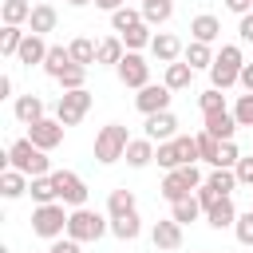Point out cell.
<instances>
[{
    "instance_id": "1",
    "label": "cell",
    "mask_w": 253,
    "mask_h": 253,
    "mask_svg": "<svg viewBox=\"0 0 253 253\" xmlns=\"http://www.w3.org/2000/svg\"><path fill=\"white\" fill-rule=\"evenodd\" d=\"M8 166L20 170V174H28V178H43V174H51V158H47V150H40L32 138H16V142L8 146Z\"/></svg>"
},
{
    "instance_id": "2",
    "label": "cell",
    "mask_w": 253,
    "mask_h": 253,
    "mask_svg": "<svg viewBox=\"0 0 253 253\" xmlns=\"http://www.w3.org/2000/svg\"><path fill=\"white\" fill-rule=\"evenodd\" d=\"M154 158H158V166H162L166 174H170V170H182V166H194V162H198V138L178 134V138H170V142H158Z\"/></svg>"
},
{
    "instance_id": "3",
    "label": "cell",
    "mask_w": 253,
    "mask_h": 253,
    "mask_svg": "<svg viewBox=\"0 0 253 253\" xmlns=\"http://www.w3.org/2000/svg\"><path fill=\"white\" fill-rule=\"evenodd\" d=\"M241 67H245V59H241V47H237V43H225V47L217 51L213 67H210V79H213V87H217V91H229L233 83H241Z\"/></svg>"
},
{
    "instance_id": "4",
    "label": "cell",
    "mask_w": 253,
    "mask_h": 253,
    "mask_svg": "<svg viewBox=\"0 0 253 253\" xmlns=\"http://www.w3.org/2000/svg\"><path fill=\"white\" fill-rule=\"evenodd\" d=\"M126 146H130V134H126L123 123H107V126L95 134V158H99L103 166L119 162V158L126 154Z\"/></svg>"
},
{
    "instance_id": "5",
    "label": "cell",
    "mask_w": 253,
    "mask_h": 253,
    "mask_svg": "<svg viewBox=\"0 0 253 253\" xmlns=\"http://www.w3.org/2000/svg\"><path fill=\"white\" fill-rule=\"evenodd\" d=\"M71 213H63V202H51V206H36L32 210V233L47 237V241H59L63 229H67Z\"/></svg>"
},
{
    "instance_id": "6",
    "label": "cell",
    "mask_w": 253,
    "mask_h": 253,
    "mask_svg": "<svg viewBox=\"0 0 253 253\" xmlns=\"http://www.w3.org/2000/svg\"><path fill=\"white\" fill-rule=\"evenodd\" d=\"M202 182H206V178H202L198 166H182V170H170V174L162 178V190H158V194L174 206V202H182V198H194L190 190H198Z\"/></svg>"
},
{
    "instance_id": "7",
    "label": "cell",
    "mask_w": 253,
    "mask_h": 253,
    "mask_svg": "<svg viewBox=\"0 0 253 253\" xmlns=\"http://www.w3.org/2000/svg\"><path fill=\"white\" fill-rule=\"evenodd\" d=\"M103 233H107V221H103L95 210H87V206H83V210H75V213H71V221H67V237H71V241H79V245H83V241H99Z\"/></svg>"
},
{
    "instance_id": "8",
    "label": "cell",
    "mask_w": 253,
    "mask_h": 253,
    "mask_svg": "<svg viewBox=\"0 0 253 253\" xmlns=\"http://www.w3.org/2000/svg\"><path fill=\"white\" fill-rule=\"evenodd\" d=\"M87 111H91V91H87V87H83V91H63L59 103H55V119H59L63 126H75Z\"/></svg>"
},
{
    "instance_id": "9",
    "label": "cell",
    "mask_w": 253,
    "mask_h": 253,
    "mask_svg": "<svg viewBox=\"0 0 253 253\" xmlns=\"http://www.w3.org/2000/svg\"><path fill=\"white\" fill-rule=\"evenodd\" d=\"M51 182H55L59 202H67V206H75V210H83V206H87V182H83L79 174H71V170H55V174H51Z\"/></svg>"
},
{
    "instance_id": "10",
    "label": "cell",
    "mask_w": 253,
    "mask_h": 253,
    "mask_svg": "<svg viewBox=\"0 0 253 253\" xmlns=\"http://www.w3.org/2000/svg\"><path fill=\"white\" fill-rule=\"evenodd\" d=\"M115 71H119V83H123V87L142 91V87L150 83V63H146L138 51H126V55H123V63H119Z\"/></svg>"
},
{
    "instance_id": "11",
    "label": "cell",
    "mask_w": 253,
    "mask_h": 253,
    "mask_svg": "<svg viewBox=\"0 0 253 253\" xmlns=\"http://www.w3.org/2000/svg\"><path fill=\"white\" fill-rule=\"evenodd\" d=\"M134 107L142 115H158V111H170V87L166 83H146L138 95H134Z\"/></svg>"
},
{
    "instance_id": "12",
    "label": "cell",
    "mask_w": 253,
    "mask_h": 253,
    "mask_svg": "<svg viewBox=\"0 0 253 253\" xmlns=\"http://www.w3.org/2000/svg\"><path fill=\"white\" fill-rule=\"evenodd\" d=\"M63 130H67V126H63L59 119H40V123L28 126V138H32L40 150H55V146L63 142Z\"/></svg>"
},
{
    "instance_id": "13",
    "label": "cell",
    "mask_w": 253,
    "mask_h": 253,
    "mask_svg": "<svg viewBox=\"0 0 253 253\" xmlns=\"http://www.w3.org/2000/svg\"><path fill=\"white\" fill-rule=\"evenodd\" d=\"M150 241H154V249H162V253H174V249H182V225H178L174 217H166V221H154V229H150Z\"/></svg>"
},
{
    "instance_id": "14",
    "label": "cell",
    "mask_w": 253,
    "mask_h": 253,
    "mask_svg": "<svg viewBox=\"0 0 253 253\" xmlns=\"http://www.w3.org/2000/svg\"><path fill=\"white\" fill-rule=\"evenodd\" d=\"M146 138H150V142H170V138H178V119H174L170 111L146 115Z\"/></svg>"
},
{
    "instance_id": "15",
    "label": "cell",
    "mask_w": 253,
    "mask_h": 253,
    "mask_svg": "<svg viewBox=\"0 0 253 253\" xmlns=\"http://www.w3.org/2000/svg\"><path fill=\"white\" fill-rule=\"evenodd\" d=\"M150 51H154V59H158V63H178V59L186 55L182 40H178V36H170V32H158V36H154V43H150Z\"/></svg>"
},
{
    "instance_id": "16",
    "label": "cell",
    "mask_w": 253,
    "mask_h": 253,
    "mask_svg": "<svg viewBox=\"0 0 253 253\" xmlns=\"http://www.w3.org/2000/svg\"><path fill=\"white\" fill-rule=\"evenodd\" d=\"M47 51H51V47L43 43V36H32V32H28V36H24V43H20V55H16V59H20L24 67H36V63H43V59H47Z\"/></svg>"
},
{
    "instance_id": "17",
    "label": "cell",
    "mask_w": 253,
    "mask_h": 253,
    "mask_svg": "<svg viewBox=\"0 0 253 253\" xmlns=\"http://www.w3.org/2000/svg\"><path fill=\"white\" fill-rule=\"evenodd\" d=\"M190 36H194L198 43H213V40L221 36V24H217V16H210V12L194 16V20H190Z\"/></svg>"
},
{
    "instance_id": "18",
    "label": "cell",
    "mask_w": 253,
    "mask_h": 253,
    "mask_svg": "<svg viewBox=\"0 0 253 253\" xmlns=\"http://www.w3.org/2000/svg\"><path fill=\"white\" fill-rule=\"evenodd\" d=\"M206 130L217 138V142H233V130H237V119L229 111H217V115H206Z\"/></svg>"
},
{
    "instance_id": "19",
    "label": "cell",
    "mask_w": 253,
    "mask_h": 253,
    "mask_svg": "<svg viewBox=\"0 0 253 253\" xmlns=\"http://www.w3.org/2000/svg\"><path fill=\"white\" fill-rule=\"evenodd\" d=\"M206 221L213 229H225V225H237V210H233V198H217L210 210H206Z\"/></svg>"
},
{
    "instance_id": "20",
    "label": "cell",
    "mask_w": 253,
    "mask_h": 253,
    "mask_svg": "<svg viewBox=\"0 0 253 253\" xmlns=\"http://www.w3.org/2000/svg\"><path fill=\"white\" fill-rule=\"evenodd\" d=\"M55 20H59V12H55L51 4H36L28 28H32V36H47V32H55Z\"/></svg>"
},
{
    "instance_id": "21",
    "label": "cell",
    "mask_w": 253,
    "mask_h": 253,
    "mask_svg": "<svg viewBox=\"0 0 253 253\" xmlns=\"http://www.w3.org/2000/svg\"><path fill=\"white\" fill-rule=\"evenodd\" d=\"M16 119H20L24 126L47 119V115H43V99H40V95H20V99H16Z\"/></svg>"
},
{
    "instance_id": "22",
    "label": "cell",
    "mask_w": 253,
    "mask_h": 253,
    "mask_svg": "<svg viewBox=\"0 0 253 253\" xmlns=\"http://www.w3.org/2000/svg\"><path fill=\"white\" fill-rule=\"evenodd\" d=\"M126 166H134V170H142L146 162H154V142L142 134V138H130V146H126Z\"/></svg>"
},
{
    "instance_id": "23",
    "label": "cell",
    "mask_w": 253,
    "mask_h": 253,
    "mask_svg": "<svg viewBox=\"0 0 253 253\" xmlns=\"http://www.w3.org/2000/svg\"><path fill=\"white\" fill-rule=\"evenodd\" d=\"M67 51H71V59H75L79 67H91V63L99 59V43H95V40H87V36L71 40V43H67Z\"/></svg>"
},
{
    "instance_id": "24",
    "label": "cell",
    "mask_w": 253,
    "mask_h": 253,
    "mask_svg": "<svg viewBox=\"0 0 253 253\" xmlns=\"http://www.w3.org/2000/svg\"><path fill=\"white\" fill-rule=\"evenodd\" d=\"M123 55H126L123 36H107V40H99V59H95V63H111V67H119Z\"/></svg>"
},
{
    "instance_id": "25",
    "label": "cell",
    "mask_w": 253,
    "mask_h": 253,
    "mask_svg": "<svg viewBox=\"0 0 253 253\" xmlns=\"http://www.w3.org/2000/svg\"><path fill=\"white\" fill-rule=\"evenodd\" d=\"M107 213H111V221H115V217H126V213H134V194H130L126 186L111 190V198H107Z\"/></svg>"
},
{
    "instance_id": "26",
    "label": "cell",
    "mask_w": 253,
    "mask_h": 253,
    "mask_svg": "<svg viewBox=\"0 0 253 253\" xmlns=\"http://www.w3.org/2000/svg\"><path fill=\"white\" fill-rule=\"evenodd\" d=\"M170 16H174V0H142V20H146L150 28L166 24Z\"/></svg>"
},
{
    "instance_id": "27",
    "label": "cell",
    "mask_w": 253,
    "mask_h": 253,
    "mask_svg": "<svg viewBox=\"0 0 253 253\" xmlns=\"http://www.w3.org/2000/svg\"><path fill=\"white\" fill-rule=\"evenodd\" d=\"M4 28H20V24H28L32 20V4L28 0H4Z\"/></svg>"
},
{
    "instance_id": "28",
    "label": "cell",
    "mask_w": 253,
    "mask_h": 253,
    "mask_svg": "<svg viewBox=\"0 0 253 253\" xmlns=\"http://www.w3.org/2000/svg\"><path fill=\"white\" fill-rule=\"evenodd\" d=\"M190 79H194V67H190V63H166V79H162V83H166L170 91H186Z\"/></svg>"
},
{
    "instance_id": "29",
    "label": "cell",
    "mask_w": 253,
    "mask_h": 253,
    "mask_svg": "<svg viewBox=\"0 0 253 253\" xmlns=\"http://www.w3.org/2000/svg\"><path fill=\"white\" fill-rule=\"evenodd\" d=\"M24 190H28V174H20V170H12V166L0 170V194H4V198H20Z\"/></svg>"
},
{
    "instance_id": "30",
    "label": "cell",
    "mask_w": 253,
    "mask_h": 253,
    "mask_svg": "<svg viewBox=\"0 0 253 253\" xmlns=\"http://www.w3.org/2000/svg\"><path fill=\"white\" fill-rule=\"evenodd\" d=\"M213 59H217V55L210 51V43H198V40L186 43V63H190L194 71H198V67H213Z\"/></svg>"
},
{
    "instance_id": "31",
    "label": "cell",
    "mask_w": 253,
    "mask_h": 253,
    "mask_svg": "<svg viewBox=\"0 0 253 253\" xmlns=\"http://www.w3.org/2000/svg\"><path fill=\"white\" fill-rule=\"evenodd\" d=\"M71 63H75V59H71V51H67V47H51V51H47V59H43V71H47L51 79H59Z\"/></svg>"
},
{
    "instance_id": "32",
    "label": "cell",
    "mask_w": 253,
    "mask_h": 253,
    "mask_svg": "<svg viewBox=\"0 0 253 253\" xmlns=\"http://www.w3.org/2000/svg\"><path fill=\"white\" fill-rule=\"evenodd\" d=\"M32 198H36V206H51V202H59V194H55V182H51V174H43V178H32Z\"/></svg>"
},
{
    "instance_id": "33",
    "label": "cell",
    "mask_w": 253,
    "mask_h": 253,
    "mask_svg": "<svg viewBox=\"0 0 253 253\" xmlns=\"http://www.w3.org/2000/svg\"><path fill=\"white\" fill-rule=\"evenodd\" d=\"M142 24V12H134V8H119V12H111V28L119 32V36H126L130 28H138Z\"/></svg>"
},
{
    "instance_id": "34",
    "label": "cell",
    "mask_w": 253,
    "mask_h": 253,
    "mask_svg": "<svg viewBox=\"0 0 253 253\" xmlns=\"http://www.w3.org/2000/svg\"><path fill=\"white\" fill-rule=\"evenodd\" d=\"M206 186H210L213 194L229 198V194H233V186H237V174H233V170H213V174L206 178Z\"/></svg>"
},
{
    "instance_id": "35",
    "label": "cell",
    "mask_w": 253,
    "mask_h": 253,
    "mask_svg": "<svg viewBox=\"0 0 253 253\" xmlns=\"http://www.w3.org/2000/svg\"><path fill=\"white\" fill-rule=\"evenodd\" d=\"M198 213H202V202L198 198H182V202H174V221L178 225H190V221H198Z\"/></svg>"
},
{
    "instance_id": "36",
    "label": "cell",
    "mask_w": 253,
    "mask_h": 253,
    "mask_svg": "<svg viewBox=\"0 0 253 253\" xmlns=\"http://www.w3.org/2000/svg\"><path fill=\"white\" fill-rule=\"evenodd\" d=\"M138 229H142V225H138V213H126V217H115V221H111V233H115L119 241H134Z\"/></svg>"
},
{
    "instance_id": "37",
    "label": "cell",
    "mask_w": 253,
    "mask_h": 253,
    "mask_svg": "<svg viewBox=\"0 0 253 253\" xmlns=\"http://www.w3.org/2000/svg\"><path fill=\"white\" fill-rule=\"evenodd\" d=\"M123 43H126V51H138V47H150V43H154V36H150V24L142 20L138 28H130V32L123 36Z\"/></svg>"
},
{
    "instance_id": "38",
    "label": "cell",
    "mask_w": 253,
    "mask_h": 253,
    "mask_svg": "<svg viewBox=\"0 0 253 253\" xmlns=\"http://www.w3.org/2000/svg\"><path fill=\"white\" fill-rule=\"evenodd\" d=\"M194 138H198V158L213 166V162H217V150H221V142H217L210 130H202V134H194Z\"/></svg>"
},
{
    "instance_id": "39",
    "label": "cell",
    "mask_w": 253,
    "mask_h": 253,
    "mask_svg": "<svg viewBox=\"0 0 253 253\" xmlns=\"http://www.w3.org/2000/svg\"><path fill=\"white\" fill-rule=\"evenodd\" d=\"M83 83H87V67H79V63H71V67L59 75V87H63V91H83Z\"/></svg>"
},
{
    "instance_id": "40",
    "label": "cell",
    "mask_w": 253,
    "mask_h": 253,
    "mask_svg": "<svg viewBox=\"0 0 253 253\" xmlns=\"http://www.w3.org/2000/svg\"><path fill=\"white\" fill-rule=\"evenodd\" d=\"M198 107H202V115H217V111H225V95L217 87H210V91L198 95Z\"/></svg>"
},
{
    "instance_id": "41",
    "label": "cell",
    "mask_w": 253,
    "mask_h": 253,
    "mask_svg": "<svg viewBox=\"0 0 253 253\" xmlns=\"http://www.w3.org/2000/svg\"><path fill=\"white\" fill-rule=\"evenodd\" d=\"M24 36H28V32H20V28H4V32H0V51H4V55H20Z\"/></svg>"
},
{
    "instance_id": "42",
    "label": "cell",
    "mask_w": 253,
    "mask_h": 253,
    "mask_svg": "<svg viewBox=\"0 0 253 253\" xmlns=\"http://www.w3.org/2000/svg\"><path fill=\"white\" fill-rule=\"evenodd\" d=\"M241 162V150L233 146V142H221V150H217V162H213V170H233Z\"/></svg>"
},
{
    "instance_id": "43",
    "label": "cell",
    "mask_w": 253,
    "mask_h": 253,
    "mask_svg": "<svg viewBox=\"0 0 253 253\" xmlns=\"http://www.w3.org/2000/svg\"><path fill=\"white\" fill-rule=\"evenodd\" d=\"M233 119H237V126H253V95H249V91L237 99V107H233Z\"/></svg>"
},
{
    "instance_id": "44",
    "label": "cell",
    "mask_w": 253,
    "mask_h": 253,
    "mask_svg": "<svg viewBox=\"0 0 253 253\" xmlns=\"http://www.w3.org/2000/svg\"><path fill=\"white\" fill-rule=\"evenodd\" d=\"M233 233H237V241H241V245H253V210L237 213V225H233Z\"/></svg>"
},
{
    "instance_id": "45",
    "label": "cell",
    "mask_w": 253,
    "mask_h": 253,
    "mask_svg": "<svg viewBox=\"0 0 253 253\" xmlns=\"http://www.w3.org/2000/svg\"><path fill=\"white\" fill-rule=\"evenodd\" d=\"M233 174H237L241 186H253V158H241V162L233 166Z\"/></svg>"
},
{
    "instance_id": "46",
    "label": "cell",
    "mask_w": 253,
    "mask_h": 253,
    "mask_svg": "<svg viewBox=\"0 0 253 253\" xmlns=\"http://www.w3.org/2000/svg\"><path fill=\"white\" fill-rule=\"evenodd\" d=\"M217 198H221V194H213V190H210V186H206V182H202V186H198V202H202V210H210V206H213V202H217Z\"/></svg>"
},
{
    "instance_id": "47",
    "label": "cell",
    "mask_w": 253,
    "mask_h": 253,
    "mask_svg": "<svg viewBox=\"0 0 253 253\" xmlns=\"http://www.w3.org/2000/svg\"><path fill=\"white\" fill-rule=\"evenodd\" d=\"M237 36H241L245 43H253V12H249V16H241V24H237Z\"/></svg>"
},
{
    "instance_id": "48",
    "label": "cell",
    "mask_w": 253,
    "mask_h": 253,
    "mask_svg": "<svg viewBox=\"0 0 253 253\" xmlns=\"http://www.w3.org/2000/svg\"><path fill=\"white\" fill-rule=\"evenodd\" d=\"M47 253H79V241H71V237L63 241V237H59V241H51V249H47Z\"/></svg>"
},
{
    "instance_id": "49",
    "label": "cell",
    "mask_w": 253,
    "mask_h": 253,
    "mask_svg": "<svg viewBox=\"0 0 253 253\" xmlns=\"http://www.w3.org/2000/svg\"><path fill=\"white\" fill-rule=\"evenodd\" d=\"M225 8L237 12V16H249V12H253V0H225Z\"/></svg>"
},
{
    "instance_id": "50",
    "label": "cell",
    "mask_w": 253,
    "mask_h": 253,
    "mask_svg": "<svg viewBox=\"0 0 253 253\" xmlns=\"http://www.w3.org/2000/svg\"><path fill=\"white\" fill-rule=\"evenodd\" d=\"M241 87L253 95V63H245V67H241Z\"/></svg>"
},
{
    "instance_id": "51",
    "label": "cell",
    "mask_w": 253,
    "mask_h": 253,
    "mask_svg": "<svg viewBox=\"0 0 253 253\" xmlns=\"http://www.w3.org/2000/svg\"><path fill=\"white\" fill-rule=\"evenodd\" d=\"M103 12H119V8H126V0H95Z\"/></svg>"
},
{
    "instance_id": "52",
    "label": "cell",
    "mask_w": 253,
    "mask_h": 253,
    "mask_svg": "<svg viewBox=\"0 0 253 253\" xmlns=\"http://www.w3.org/2000/svg\"><path fill=\"white\" fill-rule=\"evenodd\" d=\"M4 95H12V79H8V75H0V99H4Z\"/></svg>"
},
{
    "instance_id": "53",
    "label": "cell",
    "mask_w": 253,
    "mask_h": 253,
    "mask_svg": "<svg viewBox=\"0 0 253 253\" xmlns=\"http://www.w3.org/2000/svg\"><path fill=\"white\" fill-rule=\"evenodd\" d=\"M67 4H71V8H83V4H91V0H67Z\"/></svg>"
}]
</instances>
